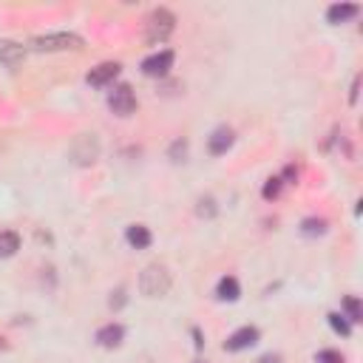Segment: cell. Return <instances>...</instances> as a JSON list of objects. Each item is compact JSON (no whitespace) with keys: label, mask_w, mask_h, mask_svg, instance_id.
I'll return each mask as SVG.
<instances>
[{"label":"cell","mask_w":363,"mask_h":363,"mask_svg":"<svg viewBox=\"0 0 363 363\" xmlns=\"http://www.w3.org/2000/svg\"><path fill=\"white\" fill-rule=\"evenodd\" d=\"M259 338H261V332L255 329V327H239L236 332L224 340V349L227 352H244V349L259 344Z\"/></svg>","instance_id":"9c48e42d"},{"label":"cell","mask_w":363,"mask_h":363,"mask_svg":"<svg viewBox=\"0 0 363 363\" xmlns=\"http://www.w3.org/2000/svg\"><path fill=\"white\" fill-rule=\"evenodd\" d=\"M174 62H176V54L170 49L154 51V54H148L142 60V74H148V77H167V71L174 69Z\"/></svg>","instance_id":"8992f818"},{"label":"cell","mask_w":363,"mask_h":363,"mask_svg":"<svg viewBox=\"0 0 363 363\" xmlns=\"http://www.w3.org/2000/svg\"><path fill=\"white\" fill-rule=\"evenodd\" d=\"M125 301H128V298H125V290L122 287H117L114 292H111V309H119V307H125Z\"/></svg>","instance_id":"603a6c76"},{"label":"cell","mask_w":363,"mask_h":363,"mask_svg":"<svg viewBox=\"0 0 363 363\" xmlns=\"http://www.w3.org/2000/svg\"><path fill=\"white\" fill-rule=\"evenodd\" d=\"M327 318H329V327H332V329H335L340 338H349V335H352V324H349V321H347V318L340 315V312H329Z\"/></svg>","instance_id":"ac0fdd59"},{"label":"cell","mask_w":363,"mask_h":363,"mask_svg":"<svg viewBox=\"0 0 363 363\" xmlns=\"http://www.w3.org/2000/svg\"><path fill=\"white\" fill-rule=\"evenodd\" d=\"M358 89H360V77H355V82H352V94H349V102L352 105L358 102Z\"/></svg>","instance_id":"d4e9b609"},{"label":"cell","mask_w":363,"mask_h":363,"mask_svg":"<svg viewBox=\"0 0 363 363\" xmlns=\"http://www.w3.org/2000/svg\"><path fill=\"white\" fill-rule=\"evenodd\" d=\"M125 242L131 244L134 250H148L151 247V242H154V233L148 230L145 224H131L125 230Z\"/></svg>","instance_id":"7c38bea8"},{"label":"cell","mask_w":363,"mask_h":363,"mask_svg":"<svg viewBox=\"0 0 363 363\" xmlns=\"http://www.w3.org/2000/svg\"><path fill=\"white\" fill-rule=\"evenodd\" d=\"M196 213H199L202 219H213V216H216V213H219V207H216V199H213V196H202V199H199V207H196Z\"/></svg>","instance_id":"ffe728a7"},{"label":"cell","mask_w":363,"mask_h":363,"mask_svg":"<svg viewBox=\"0 0 363 363\" xmlns=\"http://www.w3.org/2000/svg\"><path fill=\"white\" fill-rule=\"evenodd\" d=\"M315 363H344V355L338 349H321L315 355Z\"/></svg>","instance_id":"44dd1931"},{"label":"cell","mask_w":363,"mask_h":363,"mask_svg":"<svg viewBox=\"0 0 363 363\" xmlns=\"http://www.w3.org/2000/svg\"><path fill=\"white\" fill-rule=\"evenodd\" d=\"M329 230V222L327 219H321V216H307L304 222H301V233L307 239H318V236H324V233Z\"/></svg>","instance_id":"9a60e30c"},{"label":"cell","mask_w":363,"mask_h":363,"mask_svg":"<svg viewBox=\"0 0 363 363\" xmlns=\"http://www.w3.org/2000/svg\"><path fill=\"white\" fill-rule=\"evenodd\" d=\"M119 71H122V66L114 62V60L99 62V66H94L89 74H85V82H89L91 89H105V85H111L119 77Z\"/></svg>","instance_id":"ba28073f"},{"label":"cell","mask_w":363,"mask_h":363,"mask_svg":"<svg viewBox=\"0 0 363 363\" xmlns=\"http://www.w3.org/2000/svg\"><path fill=\"white\" fill-rule=\"evenodd\" d=\"M216 295L222 298V301H239L242 287H239V281L233 279V275H224V279L216 284Z\"/></svg>","instance_id":"5bb4252c"},{"label":"cell","mask_w":363,"mask_h":363,"mask_svg":"<svg viewBox=\"0 0 363 363\" xmlns=\"http://www.w3.org/2000/svg\"><path fill=\"white\" fill-rule=\"evenodd\" d=\"M255 363H281V355L279 352H267V355H261Z\"/></svg>","instance_id":"cb8c5ba5"},{"label":"cell","mask_w":363,"mask_h":363,"mask_svg":"<svg viewBox=\"0 0 363 363\" xmlns=\"http://www.w3.org/2000/svg\"><path fill=\"white\" fill-rule=\"evenodd\" d=\"M108 108L117 114V117H131L137 111V94L128 82H119L114 85V91L108 94Z\"/></svg>","instance_id":"5b68a950"},{"label":"cell","mask_w":363,"mask_h":363,"mask_svg":"<svg viewBox=\"0 0 363 363\" xmlns=\"http://www.w3.org/2000/svg\"><path fill=\"white\" fill-rule=\"evenodd\" d=\"M0 349H6V344H3V338H0Z\"/></svg>","instance_id":"484cf974"},{"label":"cell","mask_w":363,"mask_h":363,"mask_svg":"<svg viewBox=\"0 0 363 363\" xmlns=\"http://www.w3.org/2000/svg\"><path fill=\"white\" fill-rule=\"evenodd\" d=\"M174 29H176V14L165 6H159L145 20V40L156 46V43H165L170 34H174Z\"/></svg>","instance_id":"7a4b0ae2"},{"label":"cell","mask_w":363,"mask_h":363,"mask_svg":"<svg viewBox=\"0 0 363 363\" xmlns=\"http://www.w3.org/2000/svg\"><path fill=\"white\" fill-rule=\"evenodd\" d=\"M32 46L37 51H80L82 37L74 32H49V34L32 37Z\"/></svg>","instance_id":"3957f363"},{"label":"cell","mask_w":363,"mask_h":363,"mask_svg":"<svg viewBox=\"0 0 363 363\" xmlns=\"http://www.w3.org/2000/svg\"><path fill=\"white\" fill-rule=\"evenodd\" d=\"M174 162H185V156H187V142L185 139H176L174 145H170V154H167Z\"/></svg>","instance_id":"7402d4cb"},{"label":"cell","mask_w":363,"mask_h":363,"mask_svg":"<svg viewBox=\"0 0 363 363\" xmlns=\"http://www.w3.org/2000/svg\"><path fill=\"white\" fill-rule=\"evenodd\" d=\"M99 151H102V148H99V139L94 134H80L69 145V159L77 167H91L99 159Z\"/></svg>","instance_id":"277c9868"},{"label":"cell","mask_w":363,"mask_h":363,"mask_svg":"<svg viewBox=\"0 0 363 363\" xmlns=\"http://www.w3.org/2000/svg\"><path fill=\"white\" fill-rule=\"evenodd\" d=\"M340 307H344V318H347V321L349 324H360L363 321V312H360V298L358 295H347L344 298V304H340Z\"/></svg>","instance_id":"e0dca14e"},{"label":"cell","mask_w":363,"mask_h":363,"mask_svg":"<svg viewBox=\"0 0 363 363\" xmlns=\"http://www.w3.org/2000/svg\"><path fill=\"white\" fill-rule=\"evenodd\" d=\"M26 60V46H20L14 40H0V62L6 69H17Z\"/></svg>","instance_id":"8fae6325"},{"label":"cell","mask_w":363,"mask_h":363,"mask_svg":"<svg viewBox=\"0 0 363 363\" xmlns=\"http://www.w3.org/2000/svg\"><path fill=\"white\" fill-rule=\"evenodd\" d=\"M20 250V236L14 230H0V259H12Z\"/></svg>","instance_id":"2e32d148"},{"label":"cell","mask_w":363,"mask_h":363,"mask_svg":"<svg viewBox=\"0 0 363 363\" xmlns=\"http://www.w3.org/2000/svg\"><path fill=\"white\" fill-rule=\"evenodd\" d=\"M281 187H284V179H281V176H272V179H267V185H264V190H261V196H264L267 202H272V199H279V194H281Z\"/></svg>","instance_id":"d6986e66"},{"label":"cell","mask_w":363,"mask_h":363,"mask_svg":"<svg viewBox=\"0 0 363 363\" xmlns=\"http://www.w3.org/2000/svg\"><path fill=\"white\" fill-rule=\"evenodd\" d=\"M174 287V275L165 264H148L142 272H139V292L145 298H165Z\"/></svg>","instance_id":"6da1fadb"},{"label":"cell","mask_w":363,"mask_h":363,"mask_svg":"<svg viewBox=\"0 0 363 363\" xmlns=\"http://www.w3.org/2000/svg\"><path fill=\"white\" fill-rule=\"evenodd\" d=\"M194 363H207V360H194Z\"/></svg>","instance_id":"4316f807"},{"label":"cell","mask_w":363,"mask_h":363,"mask_svg":"<svg viewBox=\"0 0 363 363\" xmlns=\"http://www.w3.org/2000/svg\"><path fill=\"white\" fill-rule=\"evenodd\" d=\"M94 340H97L102 349H117V347H122V340H125V327L111 321V324H105V327L97 329Z\"/></svg>","instance_id":"30bf717a"},{"label":"cell","mask_w":363,"mask_h":363,"mask_svg":"<svg viewBox=\"0 0 363 363\" xmlns=\"http://www.w3.org/2000/svg\"><path fill=\"white\" fill-rule=\"evenodd\" d=\"M233 142H236V131H233L230 125H219V128H213L210 137H207V151L210 156H224Z\"/></svg>","instance_id":"52a82bcc"},{"label":"cell","mask_w":363,"mask_h":363,"mask_svg":"<svg viewBox=\"0 0 363 363\" xmlns=\"http://www.w3.org/2000/svg\"><path fill=\"white\" fill-rule=\"evenodd\" d=\"M360 14V6L358 3H332L329 9H327V20L332 26H338V23H347V20H352V17H358Z\"/></svg>","instance_id":"4fadbf2b"}]
</instances>
